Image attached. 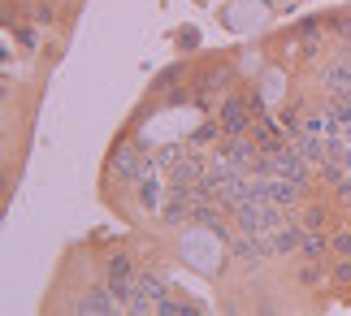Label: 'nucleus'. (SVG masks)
I'll use <instances>...</instances> for the list:
<instances>
[{"label": "nucleus", "instance_id": "nucleus-1", "mask_svg": "<svg viewBox=\"0 0 351 316\" xmlns=\"http://www.w3.org/2000/svg\"><path fill=\"white\" fill-rule=\"evenodd\" d=\"M239 230H252V234H274L282 221H291V208H282L274 199H247L234 208Z\"/></svg>", "mask_w": 351, "mask_h": 316}, {"label": "nucleus", "instance_id": "nucleus-16", "mask_svg": "<svg viewBox=\"0 0 351 316\" xmlns=\"http://www.w3.org/2000/svg\"><path fill=\"white\" fill-rule=\"evenodd\" d=\"M295 217H300V226H304V230H326V226H330V212L321 208V204H308V208H304V212H295Z\"/></svg>", "mask_w": 351, "mask_h": 316}, {"label": "nucleus", "instance_id": "nucleus-18", "mask_svg": "<svg viewBox=\"0 0 351 316\" xmlns=\"http://www.w3.org/2000/svg\"><path fill=\"white\" fill-rule=\"evenodd\" d=\"M126 312H139V316H147V312H156V299H152V295H143L139 286H134V295L126 299Z\"/></svg>", "mask_w": 351, "mask_h": 316}, {"label": "nucleus", "instance_id": "nucleus-26", "mask_svg": "<svg viewBox=\"0 0 351 316\" xmlns=\"http://www.w3.org/2000/svg\"><path fill=\"white\" fill-rule=\"evenodd\" d=\"M295 5H300V0H282V9H287V13H291V9H295Z\"/></svg>", "mask_w": 351, "mask_h": 316}, {"label": "nucleus", "instance_id": "nucleus-23", "mask_svg": "<svg viewBox=\"0 0 351 316\" xmlns=\"http://www.w3.org/2000/svg\"><path fill=\"white\" fill-rule=\"evenodd\" d=\"M52 18H57V13H52V5H35V22H39V26H48Z\"/></svg>", "mask_w": 351, "mask_h": 316}, {"label": "nucleus", "instance_id": "nucleus-10", "mask_svg": "<svg viewBox=\"0 0 351 316\" xmlns=\"http://www.w3.org/2000/svg\"><path fill=\"white\" fill-rule=\"evenodd\" d=\"M113 169L121 173V182H139V178H143V147H117V152H113Z\"/></svg>", "mask_w": 351, "mask_h": 316}, {"label": "nucleus", "instance_id": "nucleus-15", "mask_svg": "<svg viewBox=\"0 0 351 316\" xmlns=\"http://www.w3.org/2000/svg\"><path fill=\"white\" fill-rule=\"evenodd\" d=\"M300 256H304V260H326V256H330V234H326V230H308Z\"/></svg>", "mask_w": 351, "mask_h": 316}, {"label": "nucleus", "instance_id": "nucleus-6", "mask_svg": "<svg viewBox=\"0 0 351 316\" xmlns=\"http://www.w3.org/2000/svg\"><path fill=\"white\" fill-rule=\"evenodd\" d=\"M230 247H234V260H243V265H261L265 256H274L269 252V234H252V230H239Z\"/></svg>", "mask_w": 351, "mask_h": 316}, {"label": "nucleus", "instance_id": "nucleus-7", "mask_svg": "<svg viewBox=\"0 0 351 316\" xmlns=\"http://www.w3.org/2000/svg\"><path fill=\"white\" fill-rule=\"evenodd\" d=\"M109 291L121 299V308H126V299L134 295V265H130L126 252H117V256L109 260Z\"/></svg>", "mask_w": 351, "mask_h": 316}, {"label": "nucleus", "instance_id": "nucleus-2", "mask_svg": "<svg viewBox=\"0 0 351 316\" xmlns=\"http://www.w3.org/2000/svg\"><path fill=\"white\" fill-rule=\"evenodd\" d=\"M217 156H221V160H230L234 169L252 173V165H256V156H261V147H252L247 134H226V139L217 143Z\"/></svg>", "mask_w": 351, "mask_h": 316}, {"label": "nucleus", "instance_id": "nucleus-21", "mask_svg": "<svg viewBox=\"0 0 351 316\" xmlns=\"http://www.w3.org/2000/svg\"><path fill=\"white\" fill-rule=\"evenodd\" d=\"M321 278H326V273H321V260H308V265L300 269V282H304V286H317Z\"/></svg>", "mask_w": 351, "mask_h": 316}, {"label": "nucleus", "instance_id": "nucleus-24", "mask_svg": "<svg viewBox=\"0 0 351 316\" xmlns=\"http://www.w3.org/2000/svg\"><path fill=\"white\" fill-rule=\"evenodd\" d=\"M334 191H339V199L347 204V208H351V178H343V182L339 186H334Z\"/></svg>", "mask_w": 351, "mask_h": 316}, {"label": "nucleus", "instance_id": "nucleus-17", "mask_svg": "<svg viewBox=\"0 0 351 316\" xmlns=\"http://www.w3.org/2000/svg\"><path fill=\"white\" fill-rule=\"evenodd\" d=\"M191 312H199V304H182V299H160L156 304V316H191Z\"/></svg>", "mask_w": 351, "mask_h": 316}, {"label": "nucleus", "instance_id": "nucleus-25", "mask_svg": "<svg viewBox=\"0 0 351 316\" xmlns=\"http://www.w3.org/2000/svg\"><path fill=\"white\" fill-rule=\"evenodd\" d=\"M18 44L22 48H35V31H26V26H22V31H18Z\"/></svg>", "mask_w": 351, "mask_h": 316}, {"label": "nucleus", "instance_id": "nucleus-14", "mask_svg": "<svg viewBox=\"0 0 351 316\" xmlns=\"http://www.w3.org/2000/svg\"><path fill=\"white\" fill-rule=\"evenodd\" d=\"M165 199V186H160V173H147V178H139V204L147 212H156V204Z\"/></svg>", "mask_w": 351, "mask_h": 316}, {"label": "nucleus", "instance_id": "nucleus-12", "mask_svg": "<svg viewBox=\"0 0 351 316\" xmlns=\"http://www.w3.org/2000/svg\"><path fill=\"white\" fill-rule=\"evenodd\" d=\"M269 199H274V204H282V208H295V204L304 199V186H300V182H291V178H278V173H274Z\"/></svg>", "mask_w": 351, "mask_h": 316}, {"label": "nucleus", "instance_id": "nucleus-3", "mask_svg": "<svg viewBox=\"0 0 351 316\" xmlns=\"http://www.w3.org/2000/svg\"><path fill=\"white\" fill-rule=\"evenodd\" d=\"M74 312H83V316H113V312H121V299L109 291V282H104V286H87V295L74 304Z\"/></svg>", "mask_w": 351, "mask_h": 316}, {"label": "nucleus", "instance_id": "nucleus-11", "mask_svg": "<svg viewBox=\"0 0 351 316\" xmlns=\"http://www.w3.org/2000/svg\"><path fill=\"white\" fill-rule=\"evenodd\" d=\"M295 147H300V156L308 160V165H317V169H321V165H326V134H295Z\"/></svg>", "mask_w": 351, "mask_h": 316}, {"label": "nucleus", "instance_id": "nucleus-5", "mask_svg": "<svg viewBox=\"0 0 351 316\" xmlns=\"http://www.w3.org/2000/svg\"><path fill=\"white\" fill-rule=\"evenodd\" d=\"M252 108H247V100H221V108H217V126H221V134H247L252 130Z\"/></svg>", "mask_w": 351, "mask_h": 316}, {"label": "nucleus", "instance_id": "nucleus-13", "mask_svg": "<svg viewBox=\"0 0 351 316\" xmlns=\"http://www.w3.org/2000/svg\"><path fill=\"white\" fill-rule=\"evenodd\" d=\"M134 286H139L143 295H152L156 304H160V299L169 295V282H165V273H156V269H143L139 278H134Z\"/></svg>", "mask_w": 351, "mask_h": 316}, {"label": "nucleus", "instance_id": "nucleus-4", "mask_svg": "<svg viewBox=\"0 0 351 316\" xmlns=\"http://www.w3.org/2000/svg\"><path fill=\"white\" fill-rule=\"evenodd\" d=\"M274 173L278 178H291V182H300V186H308L313 165L300 156V147H278V152H274Z\"/></svg>", "mask_w": 351, "mask_h": 316}, {"label": "nucleus", "instance_id": "nucleus-9", "mask_svg": "<svg viewBox=\"0 0 351 316\" xmlns=\"http://www.w3.org/2000/svg\"><path fill=\"white\" fill-rule=\"evenodd\" d=\"M321 91H326L330 100H351V65L343 57L334 61L326 74H321Z\"/></svg>", "mask_w": 351, "mask_h": 316}, {"label": "nucleus", "instance_id": "nucleus-20", "mask_svg": "<svg viewBox=\"0 0 351 316\" xmlns=\"http://www.w3.org/2000/svg\"><path fill=\"white\" fill-rule=\"evenodd\" d=\"M217 134H221V126H217V121H208V126H199V130H195L191 147H204V143H213V139H217Z\"/></svg>", "mask_w": 351, "mask_h": 316}, {"label": "nucleus", "instance_id": "nucleus-22", "mask_svg": "<svg viewBox=\"0 0 351 316\" xmlns=\"http://www.w3.org/2000/svg\"><path fill=\"white\" fill-rule=\"evenodd\" d=\"M334 282H343V286H351V256H339V260H334Z\"/></svg>", "mask_w": 351, "mask_h": 316}, {"label": "nucleus", "instance_id": "nucleus-19", "mask_svg": "<svg viewBox=\"0 0 351 316\" xmlns=\"http://www.w3.org/2000/svg\"><path fill=\"white\" fill-rule=\"evenodd\" d=\"M330 252L334 256H351V230H334V234H330Z\"/></svg>", "mask_w": 351, "mask_h": 316}, {"label": "nucleus", "instance_id": "nucleus-8", "mask_svg": "<svg viewBox=\"0 0 351 316\" xmlns=\"http://www.w3.org/2000/svg\"><path fill=\"white\" fill-rule=\"evenodd\" d=\"M304 234H308V230L300 226V217H291V221H282L274 234H269V252H274V256H291V252H300V247H304Z\"/></svg>", "mask_w": 351, "mask_h": 316}]
</instances>
